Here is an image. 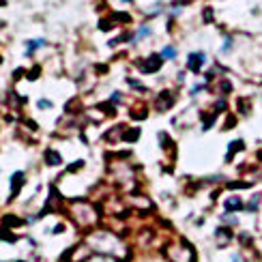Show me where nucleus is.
Listing matches in <instances>:
<instances>
[{"mask_svg": "<svg viewBox=\"0 0 262 262\" xmlns=\"http://www.w3.org/2000/svg\"><path fill=\"white\" fill-rule=\"evenodd\" d=\"M45 41L43 39H35V41H32V43L28 45V52H32V49H37V47H39V45H43Z\"/></svg>", "mask_w": 262, "mask_h": 262, "instance_id": "nucleus-1", "label": "nucleus"}, {"mask_svg": "<svg viewBox=\"0 0 262 262\" xmlns=\"http://www.w3.org/2000/svg\"><path fill=\"white\" fill-rule=\"evenodd\" d=\"M239 204H241V202L234 198V200H230V202H228V209H239Z\"/></svg>", "mask_w": 262, "mask_h": 262, "instance_id": "nucleus-2", "label": "nucleus"}, {"mask_svg": "<svg viewBox=\"0 0 262 262\" xmlns=\"http://www.w3.org/2000/svg\"><path fill=\"white\" fill-rule=\"evenodd\" d=\"M163 56L172 58V56H174V49H172V47H166V49H163Z\"/></svg>", "mask_w": 262, "mask_h": 262, "instance_id": "nucleus-3", "label": "nucleus"}, {"mask_svg": "<svg viewBox=\"0 0 262 262\" xmlns=\"http://www.w3.org/2000/svg\"><path fill=\"white\" fill-rule=\"evenodd\" d=\"M49 105H52V103H49V101H45V99L39 101V108H49Z\"/></svg>", "mask_w": 262, "mask_h": 262, "instance_id": "nucleus-4", "label": "nucleus"}]
</instances>
